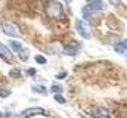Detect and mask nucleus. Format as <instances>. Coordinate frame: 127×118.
Segmentation results:
<instances>
[{
	"label": "nucleus",
	"instance_id": "1",
	"mask_svg": "<svg viewBox=\"0 0 127 118\" xmlns=\"http://www.w3.org/2000/svg\"><path fill=\"white\" fill-rule=\"evenodd\" d=\"M44 10H46L47 16H50V18H59L64 13L62 4H61L59 1H55V0H49V1L46 3Z\"/></svg>",
	"mask_w": 127,
	"mask_h": 118
},
{
	"label": "nucleus",
	"instance_id": "2",
	"mask_svg": "<svg viewBox=\"0 0 127 118\" xmlns=\"http://www.w3.org/2000/svg\"><path fill=\"white\" fill-rule=\"evenodd\" d=\"M105 7V4L102 3V0H87V4L83 7V13L87 15L89 12H95V10H102Z\"/></svg>",
	"mask_w": 127,
	"mask_h": 118
},
{
	"label": "nucleus",
	"instance_id": "3",
	"mask_svg": "<svg viewBox=\"0 0 127 118\" xmlns=\"http://www.w3.org/2000/svg\"><path fill=\"white\" fill-rule=\"evenodd\" d=\"M9 46L12 47L13 52H16V53L19 55V58L22 59V60H27V59H28V50H27L21 43H18V41H9Z\"/></svg>",
	"mask_w": 127,
	"mask_h": 118
},
{
	"label": "nucleus",
	"instance_id": "4",
	"mask_svg": "<svg viewBox=\"0 0 127 118\" xmlns=\"http://www.w3.org/2000/svg\"><path fill=\"white\" fill-rule=\"evenodd\" d=\"M3 32L6 34V35H9V37H21V31L19 28L15 25V24H12V22H4L3 24Z\"/></svg>",
	"mask_w": 127,
	"mask_h": 118
},
{
	"label": "nucleus",
	"instance_id": "5",
	"mask_svg": "<svg viewBox=\"0 0 127 118\" xmlns=\"http://www.w3.org/2000/svg\"><path fill=\"white\" fill-rule=\"evenodd\" d=\"M46 111L41 109V108H37V106H32V108H27L24 109L21 114H19V118H30L32 115H44Z\"/></svg>",
	"mask_w": 127,
	"mask_h": 118
},
{
	"label": "nucleus",
	"instance_id": "6",
	"mask_svg": "<svg viewBox=\"0 0 127 118\" xmlns=\"http://www.w3.org/2000/svg\"><path fill=\"white\" fill-rule=\"evenodd\" d=\"M75 28H77L78 34H80L83 38H90V28H89V25H87L84 21L78 19V21L75 22Z\"/></svg>",
	"mask_w": 127,
	"mask_h": 118
},
{
	"label": "nucleus",
	"instance_id": "7",
	"mask_svg": "<svg viewBox=\"0 0 127 118\" xmlns=\"http://www.w3.org/2000/svg\"><path fill=\"white\" fill-rule=\"evenodd\" d=\"M80 47H81V44H80V43H77V41H71V43H68V44L64 47L62 52L65 53V55H68V56H74V55H77V53H78Z\"/></svg>",
	"mask_w": 127,
	"mask_h": 118
},
{
	"label": "nucleus",
	"instance_id": "8",
	"mask_svg": "<svg viewBox=\"0 0 127 118\" xmlns=\"http://www.w3.org/2000/svg\"><path fill=\"white\" fill-rule=\"evenodd\" d=\"M90 115L93 118H109V112L102 106H93L90 109Z\"/></svg>",
	"mask_w": 127,
	"mask_h": 118
},
{
	"label": "nucleus",
	"instance_id": "9",
	"mask_svg": "<svg viewBox=\"0 0 127 118\" xmlns=\"http://www.w3.org/2000/svg\"><path fill=\"white\" fill-rule=\"evenodd\" d=\"M0 58H3L4 60H12L13 59V55L12 52L9 50L7 46H4L3 43H0Z\"/></svg>",
	"mask_w": 127,
	"mask_h": 118
},
{
	"label": "nucleus",
	"instance_id": "10",
	"mask_svg": "<svg viewBox=\"0 0 127 118\" xmlns=\"http://www.w3.org/2000/svg\"><path fill=\"white\" fill-rule=\"evenodd\" d=\"M114 50L120 55H127V40L126 41H120L114 46Z\"/></svg>",
	"mask_w": 127,
	"mask_h": 118
},
{
	"label": "nucleus",
	"instance_id": "11",
	"mask_svg": "<svg viewBox=\"0 0 127 118\" xmlns=\"http://www.w3.org/2000/svg\"><path fill=\"white\" fill-rule=\"evenodd\" d=\"M9 75H10L12 78H18V77H21V71L15 68V69H12V71L9 72Z\"/></svg>",
	"mask_w": 127,
	"mask_h": 118
},
{
	"label": "nucleus",
	"instance_id": "12",
	"mask_svg": "<svg viewBox=\"0 0 127 118\" xmlns=\"http://www.w3.org/2000/svg\"><path fill=\"white\" fill-rule=\"evenodd\" d=\"M9 96H10V90L0 88V97H9Z\"/></svg>",
	"mask_w": 127,
	"mask_h": 118
},
{
	"label": "nucleus",
	"instance_id": "13",
	"mask_svg": "<svg viewBox=\"0 0 127 118\" xmlns=\"http://www.w3.org/2000/svg\"><path fill=\"white\" fill-rule=\"evenodd\" d=\"M34 59H35V62H37V63H46V58H44V56H41V55H37Z\"/></svg>",
	"mask_w": 127,
	"mask_h": 118
},
{
	"label": "nucleus",
	"instance_id": "14",
	"mask_svg": "<svg viewBox=\"0 0 127 118\" xmlns=\"http://www.w3.org/2000/svg\"><path fill=\"white\" fill-rule=\"evenodd\" d=\"M50 90H52V93H56V94H59V93L62 91V87H61V86H52V88H50Z\"/></svg>",
	"mask_w": 127,
	"mask_h": 118
},
{
	"label": "nucleus",
	"instance_id": "15",
	"mask_svg": "<svg viewBox=\"0 0 127 118\" xmlns=\"http://www.w3.org/2000/svg\"><path fill=\"white\" fill-rule=\"evenodd\" d=\"M32 90L34 91H38V93H46V88L43 87V86H34Z\"/></svg>",
	"mask_w": 127,
	"mask_h": 118
},
{
	"label": "nucleus",
	"instance_id": "16",
	"mask_svg": "<svg viewBox=\"0 0 127 118\" xmlns=\"http://www.w3.org/2000/svg\"><path fill=\"white\" fill-rule=\"evenodd\" d=\"M13 115L10 112H0V118H12Z\"/></svg>",
	"mask_w": 127,
	"mask_h": 118
},
{
	"label": "nucleus",
	"instance_id": "17",
	"mask_svg": "<svg viewBox=\"0 0 127 118\" xmlns=\"http://www.w3.org/2000/svg\"><path fill=\"white\" fill-rule=\"evenodd\" d=\"M55 99H56L59 103H64V102H65V99H64L62 96H59V94H55Z\"/></svg>",
	"mask_w": 127,
	"mask_h": 118
},
{
	"label": "nucleus",
	"instance_id": "18",
	"mask_svg": "<svg viewBox=\"0 0 127 118\" xmlns=\"http://www.w3.org/2000/svg\"><path fill=\"white\" fill-rule=\"evenodd\" d=\"M28 75H35V69L34 68H30L28 69Z\"/></svg>",
	"mask_w": 127,
	"mask_h": 118
},
{
	"label": "nucleus",
	"instance_id": "19",
	"mask_svg": "<svg viewBox=\"0 0 127 118\" xmlns=\"http://www.w3.org/2000/svg\"><path fill=\"white\" fill-rule=\"evenodd\" d=\"M109 3L114 4V6H117V4H120V0H109Z\"/></svg>",
	"mask_w": 127,
	"mask_h": 118
},
{
	"label": "nucleus",
	"instance_id": "20",
	"mask_svg": "<svg viewBox=\"0 0 127 118\" xmlns=\"http://www.w3.org/2000/svg\"><path fill=\"white\" fill-rule=\"evenodd\" d=\"M65 1H66V3H71V1H72V0H65Z\"/></svg>",
	"mask_w": 127,
	"mask_h": 118
},
{
	"label": "nucleus",
	"instance_id": "21",
	"mask_svg": "<svg viewBox=\"0 0 127 118\" xmlns=\"http://www.w3.org/2000/svg\"><path fill=\"white\" fill-rule=\"evenodd\" d=\"M81 118H84V117H81Z\"/></svg>",
	"mask_w": 127,
	"mask_h": 118
}]
</instances>
